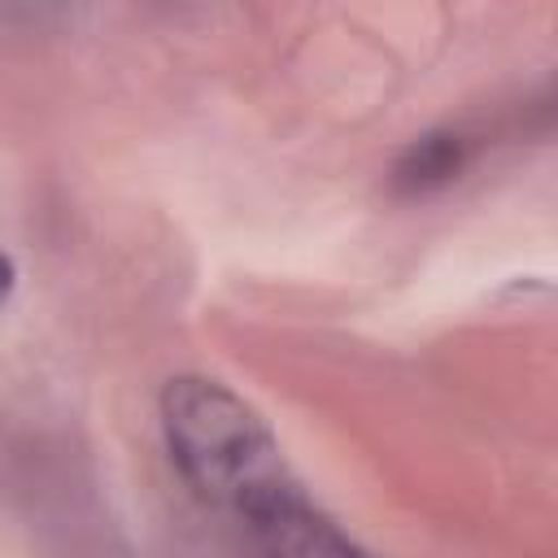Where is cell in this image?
<instances>
[{
  "label": "cell",
  "instance_id": "cell-3",
  "mask_svg": "<svg viewBox=\"0 0 558 558\" xmlns=\"http://www.w3.org/2000/svg\"><path fill=\"white\" fill-rule=\"evenodd\" d=\"M462 166V144L449 140V135H427L410 148V157L401 161V183L405 187H432V183H445L453 170Z\"/></svg>",
  "mask_w": 558,
  "mask_h": 558
},
{
  "label": "cell",
  "instance_id": "cell-2",
  "mask_svg": "<svg viewBox=\"0 0 558 558\" xmlns=\"http://www.w3.org/2000/svg\"><path fill=\"white\" fill-rule=\"evenodd\" d=\"M257 558H366L331 519H323L305 497L283 501L253 527Z\"/></svg>",
  "mask_w": 558,
  "mask_h": 558
},
{
  "label": "cell",
  "instance_id": "cell-4",
  "mask_svg": "<svg viewBox=\"0 0 558 558\" xmlns=\"http://www.w3.org/2000/svg\"><path fill=\"white\" fill-rule=\"evenodd\" d=\"M9 292H13V262H9V253L0 248V305L9 301Z\"/></svg>",
  "mask_w": 558,
  "mask_h": 558
},
{
  "label": "cell",
  "instance_id": "cell-1",
  "mask_svg": "<svg viewBox=\"0 0 558 558\" xmlns=\"http://www.w3.org/2000/svg\"><path fill=\"white\" fill-rule=\"evenodd\" d=\"M161 432L187 488L248 527L301 497L270 427L218 379H170L161 392Z\"/></svg>",
  "mask_w": 558,
  "mask_h": 558
}]
</instances>
